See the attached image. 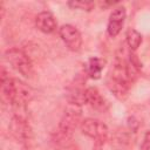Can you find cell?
<instances>
[{"mask_svg":"<svg viewBox=\"0 0 150 150\" xmlns=\"http://www.w3.org/2000/svg\"><path fill=\"white\" fill-rule=\"evenodd\" d=\"M60 38L64 42V45L73 52H77L82 46V36L76 27L73 25H62L59 29Z\"/></svg>","mask_w":150,"mask_h":150,"instance_id":"8992f818","label":"cell"},{"mask_svg":"<svg viewBox=\"0 0 150 150\" xmlns=\"http://www.w3.org/2000/svg\"><path fill=\"white\" fill-rule=\"evenodd\" d=\"M1 94L2 98L13 107H23L34 97V90L23 81L11 77L5 68L1 69Z\"/></svg>","mask_w":150,"mask_h":150,"instance_id":"6da1fadb","label":"cell"},{"mask_svg":"<svg viewBox=\"0 0 150 150\" xmlns=\"http://www.w3.org/2000/svg\"><path fill=\"white\" fill-rule=\"evenodd\" d=\"M82 109L81 105L69 103V105L64 109V112L60 120L57 131H56V138L59 142H63L66 139H69L75 131V129L81 125L82 122Z\"/></svg>","mask_w":150,"mask_h":150,"instance_id":"7a4b0ae2","label":"cell"},{"mask_svg":"<svg viewBox=\"0 0 150 150\" xmlns=\"http://www.w3.org/2000/svg\"><path fill=\"white\" fill-rule=\"evenodd\" d=\"M35 26L40 32L45 34H50L56 29V20L50 12L43 11L36 15Z\"/></svg>","mask_w":150,"mask_h":150,"instance_id":"9c48e42d","label":"cell"},{"mask_svg":"<svg viewBox=\"0 0 150 150\" xmlns=\"http://www.w3.org/2000/svg\"><path fill=\"white\" fill-rule=\"evenodd\" d=\"M80 129L83 135H86L95 141H101V142L107 141L108 134H109L108 127L103 122H101L100 120H96V118H90V117L82 120Z\"/></svg>","mask_w":150,"mask_h":150,"instance_id":"277c9868","label":"cell"},{"mask_svg":"<svg viewBox=\"0 0 150 150\" xmlns=\"http://www.w3.org/2000/svg\"><path fill=\"white\" fill-rule=\"evenodd\" d=\"M68 6H70L71 8L81 9V11H91L95 4L91 1H69Z\"/></svg>","mask_w":150,"mask_h":150,"instance_id":"7c38bea8","label":"cell"},{"mask_svg":"<svg viewBox=\"0 0 150 150\" xmlns=\"http://www.w3.org/2000/svg\"><path fill=\"white\" fill-rule=\"evenodd\" d=\"M84 103L96 110H105L108 107V102L95 87H89L84 90Z\"/></svg>","mask_w":150,"mask_h":150,"instance_id":"ba28073f","label":"cell"},{"mask_svg":"<svg viewBox=\"0 0 150 150\" xmlns=\"http://www.w3.org/2000/svg\"><path fill=\"white\" fill-rule=\"evenodd\" d=\"M9 131L12 136L21 144H28L32 141L33 134L28 122L22 116H14L9 123Z\"/></svg>","mask_w":150,"mask_h":150,"instance_id":"5b68a950","label":"cell"},{"mask_svg":"<svg viewBox=\"0 0 150 150\" xmlns=\"http://www.w3.org/2000/svg\"><path fill=\"white\" fill-rule=\"evenodd\" d=\"M5 59L22 76L28 77V79L33 77V75H34L33 63H32L30 59L28 57V55L23 50H21L19 48H11V49L6 50Z\"/></svg>","mask_w":150,"mask_h":150,"instance_id":"3957f363","label":"cell"},{"mask_svg":"<svg viewBox=\"0 0 150 150\" xmlns=\"http://www.w3.org/2000/svg\"><path fill=\"white\" fill-rule=\"evenodd\" d=\"M105 66V61L100 57H90L86 64V71L93 80H98L102 75V70Z\"/></svg>","mask_w":150,"mask_h":150,"instance_id":"30bf717a","label":"cell"},{"mask_svg":"<svg viewBox=\"0 0 150 150\" xmlns=\"http://www.w3.org/2000/svg\"><path fill=\"white\" fill-rule=\"evenodd\" d=\"M64 150H77V148L75 145H70V146H67Z\"/></svg>","mask_w":150,"mask_h":150,"instance_id":"4fadbf2b","label":"cell"},{"mask_svg":"<svg viewBox=\"0 0 150 150\" xmlns=\"http://www.w3.org/2000/svg\"><path fill=\"white\" fill-rule=\"evenodd\" d=\"M125 16H127V11L123 6H120L112 9V12L109 15V21H108V27H107L108 34L111 38H115L120 34L123 27Z\"/></svg>","mask_w":150,"mask_h":150,"instance_id":"52a82bcc","label":"cell"},{"mask_svg":"<svg viewBox=\"0 0 150 150\" xmlns=\"http://www.w3.org/2000/svg\"><path fill=\"white\" fill-rule=\"evenodd\" d=\"M125 40H127V45L129 47L130 50H136L141 43H142V35L139 32H137L134 28H129L125 33Z\"/></svg>","mask_w":150,"mask_h":150,"instance_id":"8fae6325","label":"cell"}]
</instances>
